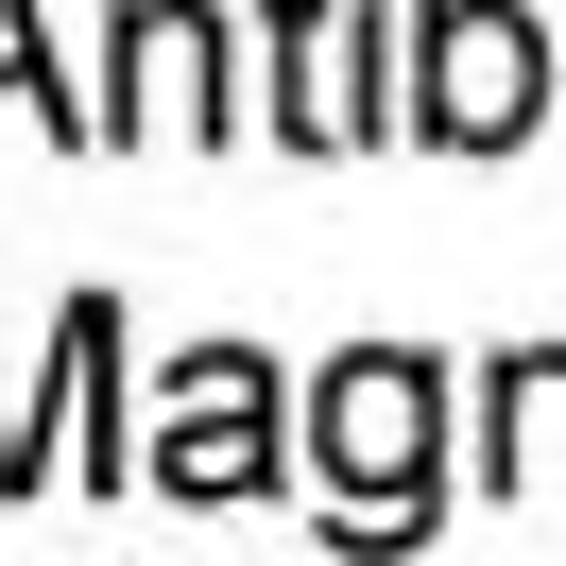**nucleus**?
I'll return each mask as SVG.
<instances>
[{"instance_id":"obj_1","label":"nucleus","mask_w":566,"mask_h":566,"mask_svg":"<svg viewBox=\"0 0 566 566\" xmlns=\"http://www.w3.org/2000/svg\"><path fill=\"white\" fill-rule=\"evenodd\" d=\"M310 463H326V532H429V463H447V378H429L412 344H360L326 360L310 395Z\"/></svg>"},{"instance_id":"obj_6","label":"nucleus","mask_w":566,"mask_h":566,"mask_svg":"<svg viewBox=\"0 0 566 566\" xmlns=\"http://www.w3.org/2000/svg\"><path fill=\"white\" fill-rule=\"evenodd\" d=\"M35 447L70 481H138L120 463V292H70L52 310V360H35Z\"/></svg>"},{"instance_id":"obj_8","label":"nucleus","mask_w":566,"mask_h":566,"mask_svg":"<svg viewBox=\"0 0 566 566\" xmlns=\"http://www.w3.org/2000/svg\"><path fill=\"white\" fill-rule=\"evenodd\" d=\"M0 104H35V138L104 155V104H70V70H52V35H35V0H0Z\"/></svg>"},{"instance_id":"obj_5","label":"nucleus","mask_w":566,"mask_h":566,"mask_svg":"<svg viewBox=\"0 0 566 566\" xmlns=\"http://www.w3.org/2000/svg\"><path fill=\"white\" fill-rule=\"evenodd\" d=\"M258 35H275V138H292V155H360V138H395L360 0H258Z\"/></svg>"},{"instance_id":"obj_4","label":"nucleus","mask_w":566,"mask_h":566,"mask_svg":"<svg viewBox=\"0 0 566 566\" xmlns=\"http://www.w3.org/2000/svg\"><path fill=\"white\" fill-rule=\"evenodd\" d=\"M223 120H241V35L207 0H120V35H104V155L223 138Z\"/></svg>"},{"instance_id":"obj_7","label":"nucleus","mask_w":566,"mask_h":566,"mask_svg":"<svg viewBox=\"0 0 566 566\" xmlns=\"http://www.w3.org/2000/svg\"><path fill=\"white\" fill-rule=\"evenodd\" d=\"M481 481L497 497H566V344H515L481 378Z\"/></svg>"},{"instance_id":"obj_2","label":"nucleus","mask_w":566,"mask_h":566,"mask_svg":"<svg viewBox=\"0 0 566 566\" xmlns=\"http://www.w3.org/2000/svg\"><path fill=\"white\" fill-rule=\"evenodd\" d=\"M549 120V35L515 0H412V138L429 155H515Z\"/></svg>"},{"instance_id":"obj_3","label":"nucleus","mask_w":566,"mask_h":566,"mask_svg":"<svg viewBox=\"0 0 566 566\" xmlns=\"http://www.w3.org/2000/svg\"><path fill=\"white\" fill-rule=\"evenodd\" d=\"M138 497H189V515H223V497H275V360H258V344L172 360V395H155V447H138Z\"/></svg>"}]
</instances>
